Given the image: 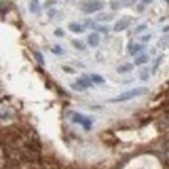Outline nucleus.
I'll return each mask as SVG.
<instances>
[{
  "label": "nucleus",
  "mask_w": 169,
  "mask_h": 169,
  "mask_svg": "<svg viewBox=\"0 0 169 169\" xmlns=\"http://www.w3.org/2000/svg\"><path fill=\"white\" fill-rule=\"evenodd\" d=\"M147 93V89L146 87H137V89H133V90H129L126 93H122L120 94L118 96H116V98L111 99L109 101L111 103H118V101H126V100H130L135 98V96H139L142 94H146Z\"/></svg>",
  "instance_id": "1"
},
{
  "label": "nucleus",
  "mask_w": 169,
  "mask_h": 169,
  "mask_svg": "<svg viewBox=\"0 0 169 169\" xmlns=\"http://www.w3.org/2000/svg\"><path fill=\"white\" fill-rule=\"evenodd\" d=\"M103 8V2L101 0H87L82 4V12L86 13V14H91L94 12H98Z\"/></svg>",
  "instance_id": "2"
},
{
  "label": "nucleus",
  "mask_w": 169,
  "mask_h": 169,
  "mask_svg": "<svg viewBox=\"0 0 169 169\" xmlns=\"http://www.w3.org/2000/svg\"><path fill=\"white\" fill-rule=\"evenodd\" d=\"M72 87H73L74 90L83 91L87 87H93V81H91L90 76H83V78H78L76 81V83L72 85Z\"/></svg>",
  "instance_id": "3"
},
{
  "label": "nucleus",
  "mask_w": 169,
  "mask_h": 169,
  "mask_svg": "<svg viewBox=\"0 0 169 169\" xmlns=\"http://www.w3.org/2000/svg\"><path fill=\"white\" fill-rule=\"evenodd\" d=\"M72 121L76 122V124H81L83 125V128L86 130H90L91 129V120L85 117L83 114H79V113H73V117H72Z\"/></svg>",
  "instance_id": "4"
},
{
  "label": "nucleus",
  "mask_w": 169,
  "mask_h": 169,
  "mask_svg": "<svg viewBox=\"0 0 169 169\" xmlns=\"http://www.w3.org/2000/svg\"><path fill=\"white\" fill-rule=\"evenodd\" d=\"M130 23H132V18L130 17H122L121 20H118L117 22H116L113 30L114 31H122V30H125V29L129 27Z\"/></svg>",
  "instance_id": "5"
},
{
  "label": "nucleus",
  "mask_w": 169,
  "mask_h": 169,
  "mask_svg": "<svg viewBox=\"0 0 169 169\" xmlns=\"http://www.w3.org/2000/svg\"><path fill=\"white\" fill-rule=\"evenodd\" d=\"M69 30L76 33V34H79V33L85 31V27L78 22H72V23H69Z\"/></svg>",
  "instance_id": "6"
},
{
  "label": "nucleus",
  "mask_w": 169,
  "mask_h": 169,
  "mask_svg": "<svg viewBox=\"0 0 169 169\" xmlns=\"http://www.w3.org/2000/svg\"><path fill=\"white\" fill-rule=\"evenodd\" d=\"M87 42H89V44H90L91 47H96V46L99 44V34H98V33L90 34Z\"/></svg>",
  "instance_id": "7"
},
{
  "label": "nucleus",
  "mask_w": 169,
  "mask_h": 169,
  "mask_svg": "<svg viewBox=\"0 0 169 169\" xmlns=\"http://www.w3.org/2000/svg\"><path fill=\"white\" fill-rule=\"evenodd\" d=\"M134 68L133 64H130V62H128V64H124L121 66H118L117 68V72L118 73H128V72H130Z\"/></svg>",
  "instance_id": "8"
},
{
  "label": "nucleus",
  "mask_w": 169,
  "mask_h": 169,
  "mask_svg": "<svg viewBox=\"0 0 169 169\" xmlns=\"http://www.w3.org/2000/svg\"><path fill=\"white\" fill-rule=\"evenodd\" d=\"M90 78H91V81H93L94 83H104V78L100 74L93 73V74H90Z\"/></svg>",
  "instance_id": "9"
},
{
  "label": "nucleus",
  "mask_w": 169,
  "mask_h": 169,
  "mask_svg": "<svg viewBox=\"0 0 169 169\" xmlns=\"http://www.w3.org/2000/svg\"><path fill=\"white\" fill-rule=\"evenodd\" d=\"M112 14H107V13H100L96 16V20L98 21H109V20H112Z\"/></svg>",
  "instance_id": "10"
},
{
  "label": "nucleus",
  "mask_w": 169,
  "mask_h": 169,
  "mask_svg": "<svg viewBox=\"0 0 169 169\" xmlns=\"http://www.w3.org/2000/svg\"><path fill=\"white\" fill-rule=\"evenodd\" d=\"M72 44H73L77 48V50H81V51H85L86 50V46L81 40H78V39H73V40H72Z\"/></svg>",
  "instance_id": "11"
},
{
  "label": "nucleus",
  "mask_w": 169,
  "mask_h": 169,
  "mask_svg": "<svg viewBox=\"0 0 169 169\" xmlns=\"http://www.w3.org/2000/svg\"><path fill=\"white\" fill-rule=\"evenodd\" d=\"M143 48H144L143 44H135V46H133V48H130V55H132V56L137 55L139 51L143 50Z\"/></svg>",
  "instance_id": "12"
},
{
  "label": "nucleus",
  "mask_w": 169,
  "mask_h": 169,
  "mask_svg": "<svg viewBox=\"0 0 169 169\" xmlns=\"http://www.w3.org/2000/svg\"><path fill=\"white\" fill-rule=\"evenodd\" d=\"M148 61V56L147 55H142L139 56L137 60H135V65H142V64H146V62Z\"/></svg>",
  "instance_id": "13"
},
{
  "label": "nucleus",
  "mask_w": 169,
  "mask_h": 169,
  "mask_svg": "<svg viewBox=\"0 0 169 169\" xmlns=\"http://www.w3.org/2000/svg\"><path fill=\"white\" fill-rule=\"evenodd\" d=\"M161 60H163V56H159L157 59H156V61H155V64H153V66H152V69H151V73H152V74H155V73H156V70H157V68H159V65H160V62H161Z\"/></svg>",
  "instance_id": "14"
},
{
  "label": "nucleus",
  "mask_w": 169,
  "mask_h": 169,
  "mask_svg": "<svg viewBox=\"0 0 169 169\" xmlns=\"http://www.w3.org/2000/svg\"><path fill=\"white\" fill-rule=\"evenodd\" d=\"M37 7H38V0H31L30 5H29V11H30L31 13H35L37 12Z\"/></svg>",
  "instance_id": "15"
},
{
  "label": "nucleus",
  "mask_w": 169,
  "mask_h": 169,
  "mask_svg": "<svg viewBox=\"0 0 169 169\" xmlns=\"http://www.w3.org/2000/svg\"><path fill=\"white\" fill-rule=\"evenodd\" d=\"M147 78H148V72L146 69H143V72H141V79L147 81Z\"/></svg>",
  "instance_id": "16"
},
{
  "label": "nucleus",
  "mask_w": 169,
  "mask_h": 169,
  "mask_svg": "<svg viewBox=\"0 0 169 169\" xmlns=\"http://www.w3.org/2000/svg\"><path fill=\"white\" fill-rule=\"evenodd\" d=\"M137 0H121V3L124 4L125 7H129V5H132V4H134Z\"/></svg>",
  "instance_id": "17"
},
{
  "label": "nucleus",
  "mask_w": 169,
  "mask_h": 169,
  "mask_svg": "<svg viewBox=\"0 0 169 169\" xmlns=\"http://www.w3.org/2000/svg\"><path fill=\"white\" fill-rule=\"evenodd\" d=\"M35 56H37V60L39 61V64H40V65H44V60H43V57H42V55L39 54V52H37Z\"/></svg>",
  "instance_id": "18"
},
{
  "label": "nucleus",
  "mask_w": 169,
  "mask_h": 169,
  "mask_svg": "<svg viewBox=\"0 0 169 169\" xmlns=\"http://www.w3.org/2000/svg\"><path fill=\"white\" fill-rule=\"evenodd\" d=\"M52 52H54V54H62V50H61V47H59V46H56L55 48H52Z\"/></svg>",
  "instance_id": "19"
},
{
  "label": "nucleus",
  "mask_w": 169,
  "mask_h": 169,
  "mask_svg": "<svg viewBox=\"0 0 169 169\" xmlns=\"http://www.w3.org/2000/svg\"><path fill=\"white\" fill-rule=\"evenodd\" d=\"M55 3H56V0H47V2H46V4H44V7H46V8H48V7H52Z\"/></svg>",
  "instance_id": "20"
},
{
  "label": "nucleus",
  "mask_w": 169,
  "mask_h": 169,
  "mask_svg": "<svg viewBox=\"0 0 169 169\" xmlns=\"http://www.w3.org/2000/svg\"><path fill=\"white\" fill-rule=\"evenodd\" d=\"M55 35L56 37H64V31H62L61 29H56V30H55Z\"/></svg>",
  "instance_id": "21"
},
{
  "label": "nucleus",
  "mask_w": 169,
  "mask_h": 169,
  "mask_svg": "<svg viewBox=\"0 0 169 169\" xmlns=\"http://www.w3.org/2000/svg\"><path fill=\"white\" fill-rule=\"evenodd\" d=\"M146 25H141V26H138L137 27V30H135V33H139V31H142V30H146Z\"/></svg>",
  "instance_id": "22"
},
{
  "label": "nucleus",
  "mask_w": 169,
  "mask_h": 169,
  "mask_svg": "<svg viewBox=\"0 0 169 169\" xmlns=\"http://www.w3.org/2000/svg\"><path fill=\"white\" fill-rule=\"evenodd\" d=\"M98 30L101 31V33H107V31H108V29L105 27V26H99V27H98Z\"/></svg>",
  "instance_id": "23"
},
{
  "label": "nucleus",
  "mask_w": 169,
  "mask_h": 169,
  "mask_svg": "<svg viewBox=\"0 0 169 169\" xmlns=\"http://www.w3.org/2000/svg\"><path fill=\"white\" fill-rule=\"evenodd\" d=\"M55 13H56L55 9H51V11L48 12V14H50V17H54V16H55Z\"/></svg>",
  "instance_id": "24"
},
{
  "label": "nucleus",
  "mask_w": 169,
  "mask_h": 169,
  "mask_svg": "<svg viewBox=\"0 0 169 169\" xmlns=\"http://www.w3.org/2000/svg\"><path fill=\"white\" fill-rule=\"evenodd\" d=\"M150 38H151V35H146V37H143V38H142V42H147V40H150Z\"/></svg>",
  "instance_id": "25"
},
{
  "label": "nucleus",
  "mask_w": 169,
  "mask_h": 169,
  "mask_svg": "<svg viewBox=\"0 0 169 169\" xmlns=\"http://www.w3.org/2000/svg\"><path fill=\"white\" fill-rule=\"evenodd\" d=\"M142 2H143V4H150L152 0H142Z\"/></svg>",
  "instance_id": "26"
}]
</instances>
